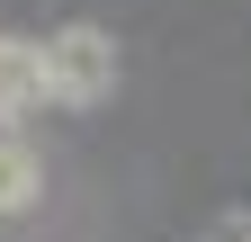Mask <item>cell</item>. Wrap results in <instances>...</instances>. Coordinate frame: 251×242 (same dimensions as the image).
<instances>
[{"label": "cell", "mask_w": 251, "mask_h": 242, "mask_svg": "<svg viewBox=\"0 0 251 242\" xmlns=\"http://www.w3.org/2000/svg\"><path fill=\"white\" fill-rule=\"evenodd\" d=\"M36 45H45V90H54V108H99L108 90H117V36H108V27L72 18V27H54V36H36Z\"/></svg>", "instance_id": "1"}, {"label": "cell", "mask_w": 251, "mask_h": 242, "mask_svg": "<svg viewBox=\"0 0 251 242\" xmlns=\"http://www.w3.org/2000/svg\"><path fill=\"white\" fill-rule=\"evenodd\" d=\"M45 99H54V90H45V45L36 36H0V126L36 117Z\"/></svg>", "instance_id": "2"}, {"label": "cell", "mask_w": 251, "mask_h": 242, "mask_svg": "<svg viewBox=\"0 0 251 242\" xmlns=\"http://www.w3.org/2000/svg\"><path fill=\"white\" fill-rule=\"evenodd\" d=\"M36 189H45V162H36V144L0 126V216H27V206H36Z\"/></svg>", "instance_id": "3"}]
</instances>
